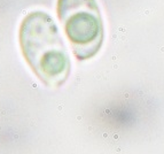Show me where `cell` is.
Segmentation results:
<instances>
[{
  "label": "cell",
  "mask_w": 164,
  "mask_h": 154,
  "mask_svg": "<svg viewBox=\"0 0 164 154\" xmlns=\"http://www.w3.org/2000/svg\"><path fill=\"white\" fill-rule=\"evenodd\" d=\"M22 52L34 74L48 86L61 85L69 75L70 61L53 19L44 12H32L20 30Z\"/></svg>",
  "instance_id": "cell-1"
},
{
  "label": "cell",
  "mask_w": 164,
  "mask_h": 154,
  "mask_svg": "<svg viewBox=\"0 0 164 154\" xmlns=\"http://www.w3.org/2000/svg\"><path fill=\"white\" fill-rule=\"evenodd\" d=\"M59 19L79 60L98 53L103 39V27L95 0H59Z\"/></svg>",
  "instance_id": "cell-2"
}]
</instances>
